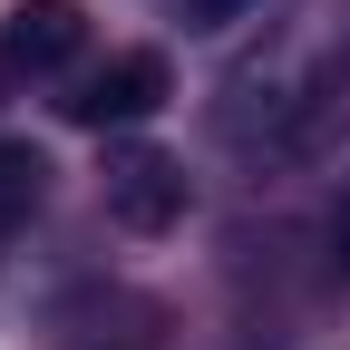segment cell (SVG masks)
Returning a JSON list of instances; mask_svg holds the SVG:
<instances>
[{"mask_svg": "<svg viewBox=\"0 0 350 350\" xmlns=\"http://www.w3.org/2000/svg\"><path fill=\"white\" fill-rule=\"evenodd\" d=\"M78 39H88L78 0H20L0 20V78H49V68L78 59Z\"/></svg>", "mask_w": 350, "mask_h": 350, "instance_id": "cell-2", "label": "cell"}, {"mask_svg": "<svg viewBox=\"0 0 350 350\" xmlns=\"http://www.w3.org/2000/svg\"><path fill=\"white\" fill-rule=\"evenodd\" d=\"M156 107H165V59H156V49L107 59V68L68 98V117H78V126H137V117H156Z\"/></svg>", "mask_w": 350, "mask_h": 350, "instance_id": "cell-3", "label": "cell"}, {"mask_svg": "<svg viewBox=\"0 0 350 350\" xmlns=\"http://www.w3.org/2000/svg\"><path fill=\"white\" fill-rule=\"evenodd\" d=\"M234 10H253V0H195V20H234Z\"/></svg>", "mask_w": 350, "mask_h": 350, "instance_id": "cell-6", "label": "cell"}, {"mask_svg": "<svg viewBox=\"0 0 350 350\" xmlns=\"http://www.w3.org/2000/svg\"><path fill=\"white\" fill-rule=\"evenodd\" d=\"M39 185H49V165H39V146L0 137V243H10L29 214H39Z\"/></svg>", "mask_w": 350, "mask_h": 350, "instance_id": "cell-4", "label": "cell"}, {"mask_svg": "<svg viewBox=\"0 0 350 350\" xmlns=\"http://www.w3.org/2000/svg\"><path fill=\"white\" fill-rule=\"evenodd\" d=\"M68 350H137V340H68Z\"/></svg>", "mask_w": 350, "mask_h": 350, "instance_id": "cell-7", "label": "cell"}, {"mask_svg": "<svg viewBox=\"0 0 350 350\" xmlns=\"http://www.w3.org/2000/svg\"><path fill=\"white\" fill-rule=\"evenodd\" d=\"M185 204H195V185H185V165H175V156H156V146L107 156V214H117L126 234H165V224H185Z\"/></svg>", "mask_w": 350, "mask_h": 350, "instance_id": "cell-1", "label": "cell"}, {"mask_svg": "<svg viewBox=\"0 0 350 350\" xmlns=\"http://www.w3.org/2000/svg\"><path fill=\"white\" fill-rule=\"evenodd\" d=\"M331 253H340V273H350V195H340V214H331Z\"/></svg>", "mask_w": 350, "mask_h": 350, "instance_id": "cell-5", "label": "cell"}]
</instances>
